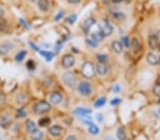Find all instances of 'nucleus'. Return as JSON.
Returning <instances> with one entry per match:
<instances>
[{
    "label": "nucleus",
    "mask_w": 160,
    "mask_h": 140,
    "mask_svg": "<svg viewBox=\"0 0 160 140\" xmlns=\"http://www.w3.org/2000/svg\"><path fill=\"white\" fill-rule=\"evenodd\" d=\"M81 74L86 79L93 78L95 75V70L93 63L90 62H85L81 68Z\"/></svg>",
    "instance_id": "nucleus-1"
},
{
    "label": "nucleus",
    "mask_w": 160,
    "mask_h": 140,
    "mask_svg": "<svg viewBox=\"0 0 160 140\" xmlns=\"http://www.w3.org/2000/svg\"><path fill=\"white\" fill-rule=\"evenodd\" d=\"M51 110V106L46 101H40L34 106V111L36 114L42 115L46 113Z\"/></svg>",
    "instance_id": "nucleus-2"
},
{
    "label": "nucleus",
    "mask_w": 160,
    "mask_h": 140,
    "mask_svg": "<svg viewBox=\"0 0 160 140\" xmlns=\"http://www.w3.org/2000/svg\"><path fill=\"white\" fill-rule=\"evenodd\" d=\"M62 79L64 83L69 87H74L76 84V75L72 72H65L62 76Z\"/></svg>",
    "instance_id": "nucleus-3"
},
{
    "label": "nucleus",
    "mask_w": 160,
    "mask_h": 140,
    "mask_svg": "<svg viewBox=\"0 0 160 140\" xmlns=\"http://www.w3.org/2000/svg\"><path fill=\"white\" fill-rule=\"evenodd\" d=\"M78 91L81 95L88 96L92 93V88L91 84L86 82H82L79 84L78 87Z\"/></svg>",
    "instance_id": "nucleus-4"
},
{
    "label": "nucleus",
    "mask_w": 160,
    "mask_h": 140,
    "mask_svg": "<svg viewBox=\"0 0 160 140\" xmlns=\"http://www.w3.org/2000/svg\"><path fill=\"white\" fill-rule=\"evenodd\" d=\"M100 32L103 33V35L105 37L109 36L113 33V26L110 25V23H109L108 21H104L102 22L101 24H100Z\"/></svg>",
    "instance_id": "nucleus-5"
},
{
    "label": "nucleus",
    "mask_w": 160,
    "mask_h": 140,
    "mask_svg": "<svg viewBox=\"0 0 160 140\" xmlns=\"http://www.w3.org/2000/svg\"><path fill=\"white\" fill-rule=\"evenodd\" d=\"M75 63L74 57L71 55H66L62 58V65L65 68L73 67Z\"/></svg>",
    "instance_id": "nucleus-6"
},
{
    "label": "nucleus",
    "mask_w": 160,
    "mask_h": 140,
    "mask_svg": "<svg viewBox=\"0 0 160 140\" xmlns=\"http://www.w3.org/2000/svg\"><path fill=\"white\" fill-rule=\"evenodd\" d=\"M148 44H149V46L150 47L151 50H156V49H157L158 45L159 44L158 37L155 35H149V39H148Z\"/></svg>",
    "instance_id": "nucleus-7"
},
{
    "label": "nucleus",
    "mask_w": 160,
    "mask_h": 140,
    "mask_svg": "<svg viewBox=\"0 0 160 140\" xmlns=\"http://www.w3.org/2000/svg\"><path fill=\"white\" fill-rule=\"evenodd\" d=\"M11 122V117L9 114H4L0 117V125L2 127L6 128Z\"/></svg>",
    "instance_id": "nucleus-8"
},
{
    "label": "nucleus",
    "mask_w": 160,
    "mask_h": 140,
    "mask_svg": "<svg viewBox=\"0 0 160 140\" xmlns=\"http://www.w3.org/2000/svg\"><path fill=\"white\" fill-rule=\"evenodd\" d=\"M14 48V45L12 43H4L0 45V55H6L11 51Z\"/></svg>",
    "instance_id": "nucleus-9"
},
{
    "label": "nucleus",
    "mask_w": 160,
    "mask_h": 140,
    "mask_svg": "<svg viewBox=\"0 0 160 140\" xmlns=\"http://www.w3.org/2000/svg\"><path fill=\"white\" fill-rule=\"evenodd\" d=\"M62 95L59 92H53L50 95V101L55 105L60 103L62 101Z\"/></svg>",
    "instance_id": "nucleus-10"
},
{
    "label": "nucleus",
    "mask_w": 160,
    "mask_h": 140,
    "mask_svg": "<svg viewBox=\"0 0 160 140\" xmlns=\"http://www.w3.org/2000/svg\"><path fill=\"white\" fill-rule=\"evenodd\" d=\"M95 20L93 18H87L86 21H84V23H83V30H84L85 33H88L89 30L91 29V28L93 25L95 24Z\"/></svg>",
    "instance_id": "nucleus-11"
},
{
    "label": "nucleus",
    "mask_w": 160,
    "mask_h": 140,
    "mask_svg": "<svg viewBox=\"0 0 160 140\" xmlns=\"http://www.w3.org/2000/svg\"><path fill=\"white\" fill-rule=\"evenodd\" d=\"M96 72H98V75H105L108 72V67L105 65V63L103 62H99L96 65Z\"/></svg>",
    "instance_id": "nucleus-12"
},
{
    "label": "nucleus",
    "mask_w": 160,
    "mask_h": 140,
    "mask_svg": "<svg viewBox=\"0 0 160 140\" xmlns=\"http://www.w3.org/2000/svg\"><path fill=\"white\" fill-rule=\"evenodd\" d=\"M131 47H132V52H133L134 54H137L138 53L140 50V44H139V40H137V38H133L132 39V41L130 43Z\"/></svg>",
    "instance_id": "nucleus-13"
},
{
    "label": "nucleus",
    "mask_w": 160,
    "mask_h": 140,
    "mask_svg": "<svg viewBox=\"0 0 160 140\" xmlns=\"http://www.w3.org/2000/svg\"><path fill=\"white\" fill-rule=\"evenodd\" d=\"M147 60L148 63L151 65H159V57H156L154 54L149 53L147 55Z\"/></svg>",
    "instance_id": "nucleus-14"
},
{
    "label": "nucleus",
    "mask_w": 160,
    "mask_h": 140,
    "mask_svg": "<svg viewBox=\"0 0 160 140\" xmlns=\"http://www.w3.org/2000/svg\"><path fill=\"white\" fill-rule=\"evenodd\" d=\"M49 132L53 136H59L61 135V132H62V128L59 125L52 126L51 127L49 128Z\"/></svg>",
    "instance_id": "nucleus-15"
},
{
    "label": "nucleus",
    "mask_w": 160,
    "mask_h": 140,
    "mask_svg": "<svg viewBox=\"0 0 160 140\" xmlns=\"http://www.w3.org/2000/svg\"><path fill=\"white\" fill-rule=\"evenodd\" d=\"M112 48L117 54H120L122 52V50H123V45H122L121 42L115 40L112 43Z\"/></svg>",
    "instance_id": "nucleus-16"
},
{
    "label": "nucleus",
    "mask_w": 160,
    "mask_h": 140,
    "mask_svg": "<svg viewBox=\"0 0 160 140\" xmlns=\"http://www.w3.org/2000/svg\"><path fill=\"white\" fill-rule=\"evenodd\" d=\"M38 6L41 11H47L49 9V0H39Z\"/></svg>",
    "instance_id": "nucleus-17"
},
{
    "label": "nucleus",
    "mask_w": 160,
    "mask_h": 140,
    "mask_svg": "<svg viewBox=\"0 0 160 140\" xmlns=\"http://www.w3.org/2000/svg\"><path fill=\"white\" fill-rule=\"evenodd\" d=\"M91 37L93 38V40H94L96 43H99V42H101L104 39L105 36L100 31H95L92 33Z\"/></svg>",
    "instance_id": "nucleus-18"
},
{
    "label": "nucleus",
    "mask_w": 160,
    "mask_h": 140,
    "mask_svg": "<svg viewBox=\"0 0 160 140\" xmlns=\"http://www.w3.org/2000/svg\"><path fill=\"white\" fill-rule=\"evenodd\" d=\"M75 114L77 115L78 116L84 115H90L92 113V110L90 109L85 108H78L75 110Z\"/></svg>",
    "instance_id": "nucleus-19"
},
{
    "label": "nucleus",
    "mask_w": 160,
    "mask_h": 140,
    "mask_svg": "<svg viewBox=\"0 0 160 140\" xmlns=\"http://www.w3.org/2000/svg\"><path fill=\"white\" fill-rule=\"evenodd\" d=\"M44 133L39 129H36L34 132L31 134V140H41L43 138Z\"/></svg>",
    "instance_id": "nucleus-20"
},
{
    "label": "nucleus",
    "mask_w": 160,
    "mask_h": 140,
    "mask_svg": "<svg viewBox=\"0 0 160 140\" xmlns=\"http://www.w3.org/2000/svg\"><path fill=\"white\" fill-rule=\"evenodd\" d=\"M26 130L29 133H32L33 132H34L36 128V125L35 123L33 122L31 120H27L26 122Z\"/></svg>",
    "instance_id": "nucleus-21"
},
{
    "label": "nucleus",
    "mask_w": 160,
    "mask_h": 140,
    "mask_svg": "<svg viewBox=\"0 0 160 140\" xmlns=\"http://www.w3.org/2000/svg\"><path fill=\"white\" fill-rule=\"evenodd\" d=\"M57 32L62 37H67L69 35V31L66 26H59L57 27Z\"/></svg>",
    "instance_id": "nucleus-22"
},
{
    "label": "nucleus",
    "mask_w": 160,
    "mask_h": 140,
    "mask_svg": "<svg viewBox=\"0 0 160 140\" xmlns=\"http://www.w3.org/2000/svg\"><path fill=\"white\" fill-rule=\"evenodd\" d=\"M78 117L80 120H81V122L83 123H86L87 125H93V122H92L93 120L90 115H80Z\"/></svg>",
    "instance_id": "nucleus-23"
},
{
    "label": "nucleus",
    "mask_w": 160,
    "mask_h": 140,
    "mask_svg": "<svg viewBox=\"0 0 160 140\" xmlns=\"http://www.w3.org/2000/svg\"><path fill=\"white\" fill-rule=\"evenodd\" d=\"M51 123V120L48 117H44L39 120V126L42 127H46L49 126Z\"/></svg>",
    "instance_id": "nucleus-24"
},
{
    "label": "nucleus",
    "mask_w": 160,
    "mask_h": 140,
    "mask_svg": "<svg viewBox=\"0 0 160 140\" xmlns=\"http://www.w3.org/2000/svg\"><path fill=\"white\" fill-rule=\"evenodd\" d=\"M26 53L27 52L26 50H21L20 52H19L17 55L15 57V60H16V62H21L22 60H24L25 56L26 55Z\"/></svg>",
    "instance_id": "nucleus-25"
},
{
    "label": "nucleus",
    "mask_w": 160,
    "mask_h": 140,
    "mask_svg": "<svg viewBox=\"0 0 160 140\" xmlns=\"http://www.w3.org/2000/svg\"><path fill=\"white\" fill-rule=\"evenodd\" d=\"M40 54L41 55H43V56L46 58V61H51V60H52L53 57H54V53H51V52H46V51H41Z\"/></svg>",
    "instance_id": "nucleus-26"
},
{
    "label": "nucleus",
    "mask_w": 160,
    "mask_h": 140,
    "mask_svg": "<svg viewBox=\"0 0 160 140\" xmlns=\"http://www.w3.org/2000/svg\"><path fill=\"white\" fill-rule=\"evenodd\" d=\"M117 136L119 140H125L126 138L125 132V130L122 127H120L118 129H117Z\"/></svg>",
    "instance_id": "nucleus-27"
},
{
    "label": "nucleus",
    "mask_w": 160,
    "mask_h": 140,
    "mask_svg": "<svg viewBox=\"0 0 160 140\" xmlns=\"http://www.w3.org/2000/svg\"><path fill=\"white\" fill-rule=\"evenodd\" d=\"M105 103H106V98H98V100L95 102L94 103V106L95 108H100L102 107V106H105Z\"/></svg>",
    "instance_id": "nucleus-28"
},
{
    "label": "nucleus",
    "mask_w": 160,
    "mask_h": 140,
    "mask_svg": "<svg viewBox=\"0 0 160 140\" xmlns=\"http://www.w3.org/2000/svg\"><path fill=\"white\" fill-rule=\"evenodd\" d=\"M88 131H89V132L91 133V134H93V135H96V134H98V133H99L100 129L96 125L93 124L91 125V126L88 128Z\"/></svg>",
    "instance_id": "nucleus-29"
},
{
    "label": "nucleus",
    "mask_w": 160,
    "mask_h": 140,
    "mask_svg": "<svg viewBox=\"0 0 160 140\" xmlns=\"http://www.w3.org/2000/svg\"><path fill=\"white\" fill-rule=\"evenodd\" d=\"M16 101L17 103L21 105V104L24 103L25 101H26V96H25L24 94H19L16 96Z\"/></svg>",
    "instance_id": "nucleus-30"
},
{
    "label": "nucleus",
    "mask_w": 160,
    "mask_h": 140,
    "mask_svg": "<svg viewBox=\"0 0 160 140\" xmlns=\"http://www.w3.org/2000/svg\"><path fill=\"white\" fill-rule=\"evenodd\" d=\"M7 28V22L0 18V31H4Z\"/></svg>",
    "instance_id": "nucleus-31"
},
{
    "label": "nucleus",
    "mask_w": 160,
    "mask_h": 140,
    "mask_svg": "<svg viewBox=\"0 0 160 140\" xmlns=\"http://www.w3.org/2000/svg\"><path fill=\"white\" fill-rule=\"evenodd\" d=\"M96 57L98 61L103 63H105L108 60V57L106 55H98Z\"/></svg>",
    "instance_id": "nucleus-32"
},
{
    "label": "nucleus",
    "mask_w": 160,
    "mask_h": 140,
    "mask_svg": "<svg viewBox=\"0 0 160 140\" xmlns=\"http://www.w3.org/2000/svg\"><path fill=\"white\" fill-rule=\"evenodd\" d=\"M153 94L156 96L160 97V84H156L154 87L153 89Z\"/></svg>",
    "instance_id": "nucleus-33"
},
{
    "label": "nucleus",
    "mask_w": 160,
    "mask_h": 140,
    "mask_svg": "<svg viewBox=\"0 0 160 140\" xmlns=\"http://www.w3.org/2000/svg\"><path fill=\"white\" fill-rule=\"evenodd\" d=\"M26 66H27V67H28L29 70H31V71L34 70L35 68H36V64H35V62H34L33 60H29V61L27 62Z\"/></svg>",
    "instance_id": "nucleus-34"
},
{
    "label": "nucleus",
    "mask_w": 160,
    "mask_h": 140,
    "mask_svg": "<svg viewBox=\"0 0 160 140\" xmlns=\"http://www.w3.org/2000/svg\"><path fill=\"white\" fill-rule=\"evenodd\" d=\"M122 45L125 47L126 48H128L130 47V41H129V38L127 36H125L122 37Z\"/></svg>",
    "instance_id": "nucleus-35"
},
{
    "label": "nucleus",
    "mask_w": 160,
    "mask_h": 140,
    "mask_svg": "<svg viewBox=\"0 0 160 140\" xmlns=\"http://www.w3.org/2000/svg\"><path fill=\"white\" fill-rule=\"evenodd\" d=\"M16 116L18 117H24L26 116V113L25 112L24 110L19 109L18 110L17 112H16Z\"/></svg>",
    "instance_id": "nucleus-36"
},
{
    "label": "nucleus",
    "mask_w": 160,
    "mask_h": 140,
    "mask_svg": "<svg viewBox=\"0 0 160 140\" xmlns=\"http://www.w3.org/2000/svg\"><path fill=\"white\" fill-rule=\"evenodd\" d=\"M76 19H77V16L75 14H73L71 15V16L68 18V21H69L71 24H74L75 22L76 21Z\"/></svg>",
    "instance_id": "nucleus-37"
},
{
    "label": "nucleus",
    "mask_w": 160,
    "mask_h": 140,
    "mask_svg": "<svg viewBox=\"0 0 160 140\" xmlns=\"http://www.w3.org/2000/svg\"><path fill=\"white\" fill-rule=\"evenodd\" d=\"M86 42H87V43H88V45H90V46L92 47V48H97V47L98 46V44L96 42H95L94 40H89V39H87L86 40Z\"/></svg>",
    "instance_id": "nucleus-38"
},
{
    "label": "nucleus",
    "mask_w": 160,
    "mask_h": 140,
    "mask_svg": "<svg viewBox=\"0 0 160 140\" xmlns=\"http://www.w3.org/2000/svg\"><path fill=\"white\" fill-rule=\"evenodd\" d=\"M121 102H122L121 99L119 98H114L113 100L111 101L110 104H111L112 106H117L118 105V104H120Z\"/></svg>",
    "instance_id": "nucleus-39"
},
{
    "label": "nucleus",
    "mask_w": 160,
    "mask_h": 140,
    "mask_svg": "<svg viewBox=\"0 0 160 140\" xmlns=\"http://www.w3.org/2000/svg\"><path fill=\"white\" fill-rule=\"evenodd\" d=\"M64 16V12L63 11H59V13H57L56 16H55V21H59V20H61V18H63V16Z\"/></svg>",
    "instance_id": "nucleus-40"
},
{
    "label": "nucleus",
    "mask_w": 160,
    "mask_h": 140,
    "mask_svg": "<svg viewBox=\"0 0 160 140\" xmlns=\"http://www.w3.org/2000/svg\"><path fill=\"white\" fill-rule=\"evenodd\" d=\"M120 90H121V89H120V87L119 84H115L113 88V91L115 93V94H117V93H119L120 91Z\"/></svg>",
    "instance_id": "nucleus-41"
},
{
    "label": "nucleus",
    "mask_w": 160,
    "mask_h": 140,
    "mask_svg": "<svg viewBox=\"0 0 160 140\" xmlns=\"http://www.w3.org/2000/svg\"><path fill=\"white\" fill-rule=\"evenodd\" d=\"M29 45L31 47V48L33 49V50H34L35 51H39V48H38V46H37L36 45H35V44L34 43H32V42H29Z\"/></svg>",
    "instance_id": "nucleus-42"
},
{
    "label": "nucleus",
    "mask_w": 160,
    "mask_h": 140,
    "mask_svg": "<svg viewBox=\"0 0 160 140\" xmlns=\"http://www.w3.org/2000/svg\"><path fill=\"white\" fill-rule=\"evenodd\" d=\"M96 119L99 122H101L103 120V116L101 113H98L96 115Z\"/></svg>",
    "instance_id": "nucleus-43"
},
{
    "label": "nucleus",
    "mask_w": 160,
    "mask_h": 140,
    "mask_svg": "<svg viewBox=\"0 0 160 140\" xmlns=\"http://www.w3.org/2000/svg\"><path fill=\"white\" fill-rule=\"evenodd\" d=\"M69 3L71 4H77V3H79L81 0H67Z\"/></svg>",
    "instance_id": "nucleus-44"
},
{
    "label": "nucleus",
    "mask_w": 160,
    "mask_h": 140,
    "mask_svg": "<svg viewBox=\"0 0 160 140\" xmlns=\"http://www.w3.org/2000/svg\"><path fill=\"white\" fill-rule=\"evenodd\" d=\"M66 140H77L76 139V137L74 135H69L66 138Z\"/></svg>",
    "instance_id": "nucleus-45"
},
{
    "label": "nucleus",
    "mask_w": 160,
    "mask_h": 140,
    "mask_svg": "<svg viewBox=\"0 0 160 140\" xmlns=\"http://www.w3.org/2000/svg\"><path fill=\"white\" fill-rule=\"evenodd\" d=\"M4 101V96L3 94H0V103H2Z\"/></svg>",
    "instance_id": "nucleus-46"
},
{
    "label": "nucleus",
    "mask_w": 160,
    "mask_h": 140,
    "mask_svg": "<svg viewBox=\"0 0 160 140\" xmlns=\"http://www.w3.org/2000/svg\"><path fill=\"white\" fill-rule=\"evenodd\" d=\"M20 21H21V23H22V24H23V26H24V27H26V28H28V26H27V23H26V21H24V20H22L21 18H20Z\"/></svg>",
    "instance_id": "nucleus-47"
},
{
    "label": "nucleus",
    "mask_w": 160,
    "mask_h": 140,
    "mask_svg": "<svg viewBox=\"0 0 160 140\" xmlns=\"http://www.w3.org/2000/svg\"><path fill=\"white\" fill-rule=\"evenodd\" d=\"M4 11L3 10V9H1V7H0V18L2 17L3 16H4Z\"/></svg>",
    "instance_id": "nucleus-48"
},
{
    "label": "nucleus",
    "mask_w": 160,
    "mask_h": 140,
    "mask_svg": "<svg viewBox=\"0 0 160 140\" xmlns=\"http://www.w3.org/2000/svg\"><path fill=\"white\" fill-rule=\"evenodd\" d=\"M105 140H115L113 139V137H112L111 136H106L105 137Z\"/></svg>",
    "instance_id": "nucleus-49"
},
{
    "label": "nucleus",
    "mask_w": 160,
    "mask_h": 140,
    "mask_svg": "<svg viewBox=\"0 0 160 140\" xmlns=\"http://www.w3.org/2000/svg\"><path fill=\"white\" fill-rule=\"evenodd\" d=\"M122 1H124V0H112V1H113V3H115V4H117V3L122 2Z\"/></svg>",
    "instance_id": "nucleus-50"
},
{
    "label": "nucleus",
    "mask_w": 160,
    "mask_h": 140,
    "mask_svg": "<svg viewBox=\"0 0 160 140\" xmlns=\"http://www.w3.org/2000/svg\"><path fill=\"white\" fill-rule=\"evenodd\" d=\"M157 49H158V50H159V51L160 52V43L159 44V45H158V48H157Z\"/></svg>",
    "instance_id": "nucleus-51"
},
{
    "label": "nucleus",
    "mask_w": 160,
    "mask_h": 140,
    "mask_svg": "<svg viewBox=\"0 0 160 140\" xmlns=\"http://www.w3.org/2000/svg\"><path fill=\"white\" fill-rule=\"evenodd\" d=\"M158 36L160 38V30H159V31H158Z\"/></svg>",
    "instance_id": "nucleus-52"
},
{
    "label": "nucleus",
    "mask_w": 160,
    "mask_h": 140,
    "mask_svg": "<svg viewBox=\"0 0 160 140\" xmlns=\"http://www.w3.org/2000/svg\"><path fill=\"white\" fill-rule=\"evenodd\" d=\"M159 65H160V56L159 57Z\"/></svg>",
    "instance_id": "nucleus-53"
},
{
    "label": "nucleus",
    "mask_w": 160,
    "mask_h": 140,
    "mask_svg": "<svg viewBox=\"0 0 160 140\" xmlns=\"http://www.w3.org/2000/svg\"><path fill=\"white\" fill-rule=\"evenodd\" d=\"M29 1H31V2H34V1H36V0H29Z\"/></svg>",
    "instance_id": "nucleus-54"
},
{
    "label": "nucleus",
    "mask_w": 160,
    "mask_h": 140,
    "mask_svg": "<svg viewBox=\"0 0 160 140\" xmlns=\"http://www.w3.org/2000/svg\"><path fill=\"white\" fill-rule=\"evenodd\" d=\"M158 103H160V97H159V101H158Z\"/></svg>",
    "instance_id": "nucleus-55"
},
{
    "label": "nucleus",
    "mask_w": 160,
    "mask_h": 140,
    "mask_svg": "<svg viewBox=\"0 0 160 140\" xmlns=\"http://www.w3.org/2000/svg\"><path fill=\"white\" fill-rule=\"evenodd\" d=\"M159 113H160V109H159Z\"/></svg>",
    "instance_id": "nucleus-56"
}]
</instances>
